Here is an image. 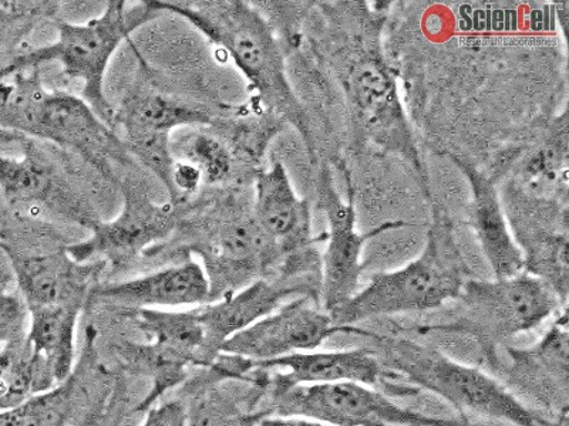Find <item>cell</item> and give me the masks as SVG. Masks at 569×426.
Instances as JSON below:
<instances>
[{"mask_svg": "<svg viewBox=\"0 0 569 426\" xmlns=\"http://www.w3.org/2000/svg\"><path fill=\"white\" fill-rule=\"evenodd\" d=\"M355 17L342 19L335 33L330 69L342 88L355 120L375 144L423 170L418 144L399 95L398 78L383 52L380 14L353 7Z\"/></svg>", "mask_w": 569, "mask_h": 426, "instance_id": "cell-1", "label": "cell"}, {"mask_svg": "<svg viewBox=\"0 0 569 426\" xmlns=\"http://www.w3.org/2000/svg\"><path fill=\"white\" fill-rule=\"evenodd\" d=\"M149 3L157 13H174L204 34L240 70L259 103L311 142L308 116L288 79L281 44L261 10L241 0Z\"/></svg>", "mask_w": 569, "mask_h": 426, "instance_id": "cell-2", "label": "cell"}, {"mask_svg": "<svg viewBox=\"0 0 569 426\" xmlns=\"http://www.w3.org/2000/svg\"><path fill=\"white\" fill-rule=\"evenodd\" d=\"M359 337L373 343V352L390 377L403 379L415 393L426 390L461 414L502 420L516 426H551L486 369L457 362L439 348L398 334L362 328Z\"/></svg>", "mask_w": 569, "mask_h": 426, "instance_id": "cell-3", "label": "cell"}, {"mask_svg": "<svg viewBox=\"0 0 569 426\" xmlns=\"http://www.w3.org/2000/svg\"><path fill=\"white\" fill-rule=\"evenodd\" d=\"M0 125L73 152L107 175H113L129 154L116 131L83 99L46 89L40 69L0 79Z\"/></svg>", "mask_w": 569, "mask_h": 426, "instance_id": "cell-4", "label": "cell"}, {"mask_svg": "<svg viewBox=\"0 0 569 426\" xmlns=\"http://www.w3.org/2000/svg\"><path fill=\"white\" fill-rule=\"evenodd\" d=\"M453 303V313L443 322L418 324L411 332L469 338L479 349L481 362L495 372L512 338L568 308L547 284L527 273L492 281L470 277Z\"/></svg>", "mask_w": 569, "mask_h": 426, "instance_id": "cell-5", "label": "cell"}, {"mask_svg": "<svg viewBox=\"0 0 569 426\" xmlns=\"http://www.w3.org/2000/svg\"><path fill=\"white\" fill-rule=\"evenodd\" d=\"M469 278L449 223L436 220L418 257L395 271L373 273L329 316L337 326L348 327L372 318L433 312L453 303Z\"/></svg>", "mask_w": 569, "mask_h": 426, "instance_id": "cell-6", "label": "cell"}, {"mask_svg": "<svg viewBox=\"0 0 569 426\" xmlns=\"http://www.w3.org/2000/svg\"><path fill=\"white\" fill-rule=\"evenodd\" d=\"M156 13L149 2L129 8L119 0L106 3L103 12L88 22H60L53 43L18 55L0 70V79L18 71L40 69L43 64H58L66 78L79 81L81 99L114 130L116 109L104 90L107 70L120 45L129 42L131 34Z\"/></svg>", "mask_w": 569, "mask_h": 426, "instance_id": "cell-7", "label": "cell"}, {"mask_svg": "<svg viewBox=\"0 0 569 426\" xmlns=\"http://www.w3.org/2000/svg\"><path fill=\"white\" fill-rule=\"evenodd\" d=\"M263 387L269 389L266 417L307 418L330 426H471L466 420L429 417L400 407L382 390L360 383Z\"/></svg>", "mask_w": 569, "mask_h": 426, "instance_id": "cell-8", "label": "cell"}, {"mask_svg": "<svg viewBox=\"0 0 569 426\" xmlns=\"http://www.w3.org/2000/svg\"><path fill=\"white\" fill-rule=\"evenodd\" d=\"M319 206L329 225L325 233V247L320 255L319 304L327 313L337 311L359 291L366 265V243L383 233L408 226L405 221H386L366 232L356 230L353 197L340 196L332 174L328 170L319 178Z\"/></svg>", "mask_w": 569, "mask_h": 426, "instance_id": "cell-9", "label": "cell"}, {"mask_svg": "<svg viewBox=\"0 0 569 426\" xmlns=\"http://www.w3.org/2000/svg\"><path fill=\"white\" fill-rule=\"evenodd\" d=\"M210 123L211 115L204 106L140 90L116 109L114 130H123L127 152L164 181L174 166L171 140L176 131Z\"/></svg>", "mask_w": 569, "mask_h": 426, "instance_id": "cell-10", "label": "cell"}, {"mask_svg": "<svg viewBox=\"0 0 569 426\" xmlns=\"http://www.w3.org/2000/svg\"><path fill=\"white\" fill-rule=\"evenodd\" d=\"M360 328L337 326L318 302L297 297L228 339L220 354L237 355L253 363L269 362L284 355L315 352L337 334L359 336Z\"/></svg>", "mask_w": 569, "mask_h": 426, "instance_id": "cell-11", "label": "cell"}, {"mask_svg": "<svg viewBox=\"0 0 569 426\" xmlns=\"http://www.w3.org/2000/svg\"><path fill=\"white\" fill-rule=\"evenodd\" d=\"M20 156L0 155V195L18 211L49 212L91 227L99 221L70 185L68 178L39 141L22 144Z\"/></svg>", "mask_w": 569, "mask_h": 426, "instance_id": "cell-12", "label": "cell"}, {"mask_svg": "<svg viewBox=\"0 0 569 426\" xmlns=\"http://www.w3.org/2000/svg\"><path fill=\"white\" fill-rule=\"evenodd\" d=\"M251 207L259 227L284 258L283 272L320 262L317 243L327 235H312L311 205L295 191L281 161L258 172Z\"/></svg>", "mask_w": 569, "mask_h": 426, "instance_id": "cell-13", "label": "cell"}, {"mask_svg": "<svg viewBox=\"0 0 569 426\" xmlns=\"http://www.w3.org/2000/svg\"><path fill=\"white\" fill-rule=\"evenodd\" d=\"M178 226L171 204H159L149 196L124 190L123 207L114 220L96 223L88 240L66 247L78 263L123 262L166 241Z\"/></svg>", "mask_w": 569, "mask_h": 426, "instance_id": "cell-14", "label": "cell"}, {"mask_svg": "<svg viewBox=\"0 0 569 426\" xmlns=\"http://www.w3.org/2000/svg\"><path fill=\"white\" fill-rule=\"evenodd\" d=\"M502 383L512 394L546 409L556 418L568 415L569 404V329L568 308L557 314L550 328L532 346H508Z\"/></svg>", "mask_w": 569, "mask_h": 426, "instance_id": "cell-15", "label": "cell"}, {"mask_svg": "<svg viewBox=\"0 0 569 426\" xmlns=\"http://www.w3.org/2000/svg\"><path fill=\"white\" fill-rule=\"evenodd\" d=\"M319 275L278 276L258 278L240 291L202 304L197 312L206 329L208 354L212 359L218 357L228 339L292 298L311 297L319 303Z\"/></svg>", "mask_w": 569, "mask_h": 426, "instance_id": "cell-16", "label": "cell"}, {"mask_svg": "<svg viewBox=\"0 0 569 426\" xmlns=\"http://www.w3.org/2000/svg\"><path fill=\"white\" fill-rule=\"evenodd\" d=\"M0 248L8 257L28 312L62 304L81 306L91 278L106 266L103 262H74L66 247L60 253H42L23 251L12 243L2 242Z\"/></svg>", "mask_w": 569, "mask_h": 426, "instance_id": "cell-17", "label": "cell"}, {"mask_svg": "<svg viewBox=\"0 0 569 426\" xmlns=\"http://www.w3.org/2000/svg\"><path fill=\"white\" fill-rule=\"evenodd\" d=\"M251 363L259 385L360 383L375 387L388 375L372 347L308 352Z\"/></svg>", "mask_w": 569, "mask_h": 426, "instance_id": "cell-18", "label": "cell"}, {"mask_svg": "<svg viewBox=\"0 0 569 426\" xmlns=\"http://www.w3.org/2000/svg\"><path fill=\"white\" fill-rule=\"evenodd\" d=\"M96 297L123 311L194 308L211 301L206 267L187 261L139 277L104 284Z\"/></svg>", "mask_w": 569, "mask_h": 426, "instance_id": "cell-19", "label": "cell"}, {"mask_svg": "<svg viewBox=\"0 0 569 426\" xmlns=\"http://www.w3.org/2000/svg\"><path fill=\"white\" fill-rule=\"evenodd\" d=\"M453 162L469 181L471 201L469 225L479 242L482 255L489 263L495 278H508L525 273V253L512 235L506 213L505 202L496 181L482 174L469 161L457 159Z\"/></svg>", "mask_w": 569, "mask_h": 426, "instance_id": "cell-20", "label": "cell"}, {"mask_svg": "<svg viewBox=\"0 0 569 426\" xmlns=\"http://www.w3.org/2000/svg\"><path fill=\"white\" fill-rule=\"evenodd\" d=\"M512 187L528 200L568 204L567 111L558 116L548 134L518 162Z\"/></svg>", "mask_w": 569, "mask_h": 426, "instance_id": "cell-21", "label": "cell"}, {"mask_svg": "<svg viewBox=\"0 0 569 426\" xmlns=\"http://www.w3.org/2000/svg\"><path fill=\"white\" fill-rule=\"evenodd\" d=\"M134 313L136 326L150 339V347L181 364L207 363V336L197 307L190 311L140 308Z\"/></svg>", "mask_w": 569, "mask_h": 426, "instance_id": "cell-22", "label": "cell"}, {"mask_svg": "<svg viewBox=\"0 0 569 426\" xmlns=\"http://www.w3.org/2000/svg\"><path fill=\"white\" fill-rule=\"evenodd\" d=\"M80 311V304H62L28 312L27 339L58 385L64 383L73 369Z\"/></svg>", "mask_w": 569, "mask_h": 426, "instance_id": "cell-23", "label": "cell"}, {"mask_svg": "<svg viewBox=\"0 0 569 426\" xmlns=\"http://www.w3.org/2000/svg\"><path fill=\"white\" fill-rule=\"evenodd\" d=\"M58 388L42 358L33 352L27 334L0 349V410L19 407L36 395Z\"/></svg>", "mask_w": 569, "mask_h": 426, "instance_id": "cell-24", "label": "cell"}, {"mask_svg": "<svg viewBox=\"0 0 569 426\" xmlns=\"http://www.w3.org/2000/svg\"><path fill=\"white\" fill-rule=\"evenodd\" d=\"M171 151L176 161L191 165L207 184H221L232 174V152L216 135L190 133L177 142L171 140Z\"/></svg>", "mask_w": 569, "mask_h": 426, "instance_id": "cell-25", "label": "cell"}, {"mask_svg": "<svg viewBox=\"0 0 569 426\" xmlns=\"http://www.w3.org/2000/svg\"><path fill=\"white\" fill-rule=\"evenodd\" d=\"M29 320L27 304L20 294L7 291V282L0 281V344L22 337Z\"/></svg>", "mask_w": 569, "mask_h": 426, "instance_id": "cell-26", "label": "cell"}, {"mask_svg": "<svg viewBox=\"0 0 569 426\" xmlns=\"http://www.w3.org/2000/svg\"><path fill=\"white\" fill-rule=\"evenodd\" d=\"M187 413L180 403L161 404L147 413L140 426H186Z\"/></svg>", "mask_w": 569, "mask_h": 426, "instance_id": "cell-27", "label": "cell"}, {"mask_svg": "<svg viewBox=\"0 0 569 426\" xmlns=\"http://www.w3.org/2000/svg\"><path fill=\"white\" fill-rule=\"evenodd\" d=\"M256 426H330L327 424L318 423V420L297 418V417H267L259 418Z\"/></svg>", "mask_w": 569, "mask_h": 426, "instance_id": "cell-28", "label": "cell"}, {"mask_svg": "<svg viewBox=\"0 0 569 426\" xmlns=\"http://www.w3.org/2000/svg\"><path fill=\"white\" fill-rule=\"evenodd\" d=\"M27 136L13 133L4 126L0 125V145L20 144L22 145L27 141Z\"/></svg>", "mask_w": 569, "mask_h": 426, "instance_id": "cell-29", "label": "cell"}]
</instances>
